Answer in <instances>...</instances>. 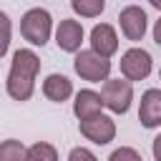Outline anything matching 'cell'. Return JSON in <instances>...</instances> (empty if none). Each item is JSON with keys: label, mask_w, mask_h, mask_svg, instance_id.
<instances>
[{"label": "cell", "mask_w": 161, "mask_h": 161, "mask_svg": "<svg viewBox=\"0 0 161 161\" xmlns=\"http://www.w3.org/2000/svg\"><path fill=\"white\" fill-rule=\"evenodd\" d=\"M40 73V58L35 50L30 48H18L13 53L10 60V70H8V80H5V91L13 101L25 103L33 98L35 93V78Z\"/></svg>", "instance_id": "1"}, {"label": "cell", "mask_w": 161, "mask_h": 161, "mask_svg": "<svg viewBox=\"0 0 161 161\" xmlns=\"http://www.w3.org/2000/svg\"><path fill=\"white\" fill-rule=\"evenodd\" d=\"M53 30H55L53 15H50L45 8H30V10H25L23 18H20V35H23L30 45H35V48H43V45L53 38Z\"/></svg>", "instance_id": "2"}, {"label": "cell", "mask_w": 161, "mask_h": 161, "mask_svg": "<svg viewBox=\"0 0 161 161\" xmlns=\"http://www.w3.org/2000/svg\"><path fill=\"white\" fill-rule=\"evenodd\" d=\"M101 101L103 108H108L116 116H123L131 111L133 103V83L126 78H108L101 86Z\"/></svg>", "instance_id": "3"}, {"label": "cell", "mask_w": 161, "mask_h": 161, "mask_svg": "<svg viewBox=\"0 0 161 161\" xmlns=\"http://www.w3.org/2000/svg\"><path fill=\"white\" fill-rule=\"evenodd\" d=\"M73 70L88 83H103V80L111 78V60L96 55L91 48L88 50L80 48L75 53V58H73Z\"/></svg>", "instance_id": "4"}, {"label": "cell", "mask_w": 161, "mask_h": 161, "mask_svg": "<svg viewBox=\"0 0 161 161\" xmlns=\"http://www.w3.org/2000/svg\"><path fill=\"white\" fill-rule=\"evenodd\" d=\"M78 131L86 141H91L96 146H108L116 138V121L108 113H96L91 118L78 121Z\"/></svg>", "instance_id": "5"}, {"label": "cell", "mask_w": 161, "mask_h": 161, "mask_svg": "<svg viewBox=\"0 0 161 161\" xmlns=\"http://www.w3.org/2000/svg\"><path fill=\"white\" fill-rule=\"evenodd\" d=\"M151 70H153V58H151L148 50L133 45V48H128V50L121 55V75H123L126 80H131V83L146 80V78L151 75Z\"/></svg>", "instance_id": "6"}, {"label": "cell", "mask_w": 161, "mask_h": 161, "mask_svg": "<svg viewBox=\"0 0 161 161\" xmlns=\"http://www.w3.org/2000/svg\"><path fill=\"white\" fill-rule=\"evenodd\" d=\"M118 28L123 33L126 40L131 43H138L143 40L146 30H148V15L141 5H126L121 13H118Z\"/></svg>", "instance_id": "7"}, {"label": "cell", "mask_w": 161, "mask_h": 161, "mask_svg": "<svg viewBox=\"0 0 161 161\" xmlns=\"http://www.w3.org/2000/svg\"><path fill=\"white\" fill-rule=\"evenodd\" d=\"M53 38H55V45L63 50V53H78L80 45H83V38H86V30L78 20L73 18H63L55 30H53Z\"/></svg>", "instance_id": "8"}, {"label": "cell", "mask_w": 161, "mask_h": 161, "mask_svg": "<svg viewBox=\"0 0 161 161\" xmlns=\"http://www.w3.org/2000/svg\"><path fill=\"white\" fill-rule=\"evenodd\" d=\"M88 43H91V50L101 58H108L118 53V33L113 25L108 23H98L91 28V35H88Z\"/></svg>", "instance_id": "9"}, {"label": "cell", "mask_w": 161, "mask_h": 161, "mask_svg": "<svg viewBox=\"0 0 161 161\" xmlns=\"http://www.w3.org/2000/svg\"><path fill=\"white\" fill-rule=\"evenodd\" d=\"M138 121L143 128H161V88H148L141 93Z\"/></svg>", "instance_id": "10"}, {"label": "cell", "mask_w": 161, "mask_h": 161, "mask_svg": "<svg viewBox=\"0 0 161 161\" xmlns=\"http://www.w3.org/2000/svg\"><path fill=\"white\" fill-rule=\"evenodd\" d=\"M96 113H103V101H101V93L93 91V88H80L78 93H73V116L78 121L83 118H91Z\"/></svg>", "instance_id": "11"}, {"label": "cell", "mask_w": 161, "mask_h": 161, "mask_svg": "<svg viewBox=\"0 0 161 161\" xmlns=\"http://www.w3.org/2000/svg\"><path fill=\"white\" fill-rule=\"evenodd\" d=\"M43 96L53 103H63L73 96V80L63 73H50L43 80Z\"/></svg>", "instance_id": "12"}, {"label": "cell", "mask_w": 161, "mask_h": 161, "mask_svg": "<svg viewBox=\"0 0 161 161\" xmlns=\"http://www.w3.org/2000/svg\"><path fill=\"white\" fill-rule=\"evenodd\" d=\"M28 146L18 138H5L0 141V161H25Z\"/></svg>", "instance_id": "13"}, {"label": "cell", "mask_w": 161, "mask_h": 161, "mask_svg": "<svg viewBox=\"0 0 161 161\" xmlns=\"http://www.w3.org/2000/svg\"><path fill=\"white\" fill-rule=\"evenodd\" d=\"M70 10L80 18H98L106 10V0H70Z\"/></svg>", "instance_id": "14"}, {"label": "cell", "mask_w": 161, "mask_h": 161, "mask_svg": "<svg viewBox=\"0 0 161 161\" xmlns=\"http://www.w3.org/2000/svg\"><path fill=\"white\" fill-rule=\"evenodd\" d=\"M25 161H60V158H58V151H55L53 143H48V141H38V143L28 146V156H25Z\"/></svg>", "instance_id": "15"}, {"label": "cell", "mask_w": 161, "mask_h": 161, "mask_svg": "<svg viewBox=\"0 0 161 161\" xmlns=\"http://www.w3.org/2000/svg\"><path fill=\"white\" fill-rule=\"evenodd\" d=\"M10 38H13V20H10L8 13L0 10V58L8 53V48H10Z\"/></svg>", "instance_id": "16"}, {"label": "cell", "mask_w": 161, "mask_h": 161, "mask_svg": "<svg viewBox=\"0 0 161 161\" xmlns=\"http://www.w3.org/2000/svg\"><path fill=\"white\" fill-rule=\"evenodd\" d=\"M108 161H143V158H141V153L133 146H118V148L111 151Z\"/></svg>", "instance_id": "17"}, {"label": "cell", "mask_w": 161, "mask_h": 161, "mask_svg": "<svg viewBox=\"0 0 161 161\" xmlns=\"http://www.w3.org/2000/svg\"><path fill=\"white\" fill-rule=\"evenodd\" d=\"M68 161H98V156L86 146H75L68 151Z\"/></svg>", "instance_id": "18"}, {"label": "cell", "mask_w": 161, "mask_h": 161, "mask_svg": "<svg viewBox=\"0 0 161 161\" xmlns=\"http://www.w3.org/2000/svg\"><path fill=\"white\" fill-rule=\"evenodd\" d=\"M151 153H153V161H161V133L153 138V143H151Z\"/></svg>", "instance_id": "19"}, {"label": "cell", "mask_w": 161, "mask_h": 161, "mask_svg": "<svg viewBox=\"0 0 161 161\" xmlns=\"http://www.w3.org/2000/svg\"><path fill=\"white\" fill-rule=\"evenodd\" d=\"M151 35H153V43H156V45H161V18L153 23V30H151Z\"/></svg>", "instance_id": "20"}, {"label": "cell", "mask_w": 161, "mask_h": 161, "mask_svg": "<svg viewBox=\"0 0 161 161\" xmlns=\"http://www.w3.org/2000/svg\"><path fill=\"white\" fill-rule=\"evenodd\" d=\"M148 5H151V8H156V10H161V0H148Z\"/></svg>", "instance_id": "21"}, {"label": "cell", "mask_w": 161, "mask_h": 161, "mask_svg": "<svg viewBox=\"0 0 161 161\" xmlns=\"http://www.w3.org/2000/svg\"><path fill=\"white\" fill-rule=\"evenodd\" d=\"M158 80H161V68H158Z\"/></svg>", "instance_id": "22"}]
</instances>
